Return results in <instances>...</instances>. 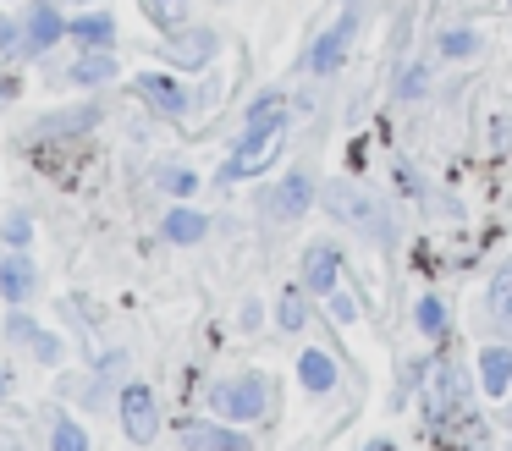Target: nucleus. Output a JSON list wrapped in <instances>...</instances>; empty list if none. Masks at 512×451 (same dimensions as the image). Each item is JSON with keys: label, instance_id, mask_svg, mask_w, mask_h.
I'll use <instances>...</instances> for the list:
<instances>
[{"label": "nucleus", "instance_id": "29", "mask_svg": "<svg viewBox=\"0 0 512 451\" xmlns=\"http://www.w3.org/2000/svg\"><path fill=\"white\" fill-rule=\"evenodd\" d=\"M325 308H331L336 325H353V319H358V297L347 292V286H331V292H325Z\"/></svg>", "mask_w": 512, "mask_h": 451}, {"label": "nucleus", "instance_id": "27", "mask_svg": "<svg viewBox=\"0 0 512 451\" xmlns=\"http://www.w3.org/2000/svg\"><path fill=\"white\" fill-rule=\"evenodd\" d=\"M50 451H89V429H83L78 418H56V429H50Z\"/></svg>", "mask_w": 512, "mask_h": 451}, {"label": "nucleus", "instance_id": "14", "mask_svg": "<svg viewBox=\"0 0 512 451\" xmlns=\"http://www.w3.org/2000/svg\"><path fill=\"white\" fill-rule=\"evenodd\" d=\"M303 286L309 292H331V286H342V248L336 242H309L303 248Z\"/></svg>", "mask_w": 512, "mask_h": 451}, {"label": "nucleus", "instance_id": "25", "mask_svg": "<svg viewBox=\"0 0 512 451\" xmlns=\"http://www.w3.org/2000/svg\"><path fill=\"white\" fill-rule=\"evenodd\" d=\"M144 11H149V22L166 33V28H182V22H188L193 0H144Z\"/></svg>", "mask_w": 512, "mask_h": 451}, {"label": "nucleus", "instance_id": "20", "mask_svg": "<svg viewBox=\"0 0 512 451\" xmlns=\"http://www.w3.org/2000/svg\"><path fill=\"white\" fill-rule=\"evenodd\" d=\"M435 55H441V61H474L479 55V28H468V22L441 28L435 33Z\"/></svg>", "mask_w": 512, "mask_h": 451}, {"label": "nucleus", "instance_id": "8", "mask_svg": "<svg viewBox=\"0 0 512 451\" xmlns=\"http://www.w3.org/2000/svg\"><path fill=\"white\" fill-rule=\"evenodd\" d=\"M133 88H138V99H144L155 116H166V121L188 116V88H182V77L171 72V66H160V72H138Z\"/></svg>", "mask_w": 512, "mask_h": 451}, {"label": "nucleus", "instance_id": "19", "mask_svg": "<svg viewBox=\"0 0 512 451\" xmlns=\"http://www.w3.org/2000/svg\"><path fill=\"white\" fill-rule=\"evenodd\" d=\"M336 380H342V374H336V358L325 347H303L298 352V385L309 396H325V391H336Z\"/></svg>", "mask_w": 512, "mask_h": 451}, {"label": "nucleus", "instance_id": "30", "mask_svg": "<svg viewBox=\"0 0 512 451\" xmlns=\"http://www.w3.org/2000/svg\"><path fill=\"white\" fill-rule=\"evenodd\" d=\"M0 237H6V248H28V242H34V220H28V215H6Z\"/></svg>", "mask_w": 512, "mask_h": 451}, {"label": "nucleus", "instance_id": "17", "mask_svg": "<svg viewBox=\"0 0 512 451\" xmlns=\"http://www.w3.org/2000/svg\"><path fill=\"white\" fill-rule=\"evenodd\" d=\"M67 39H78V50H111L116 44V17L111 11H72Z\"/></svg>", "mask_w": 512, "mask_h": 451}, {"label": "nucleus", "instance_id": "15", "mask_svg": "<svg viewBox=\"0 0 512 451\" xmlns=\"http://www.w3.org/2000/svg\"><path fill=\"white\" fill-rule=\"evenodd\" d=\"M210 237V215L193 204H177L160 215V242H171V248H199V242Z\"/></svg>", "mask_w": 512, "mask_h": 451}, {"label": "nucleus", "instance_id": "28", "mask_svg": "<svg viewBox=\"0 0 512 451\" xmlns=\"http://www.w3.org/2000/svg\"><path fill=\"white\" fill-rule=\"evenodd\" d=\"M424 94H430V61L402 66V77H397V99H424Z\"/></svg>", "mask_w": 512, "mask_h": 451}, {"label": "nucleus", "instance_id": "4", "mask_svg": "<svg viewBox=\"0 0 512 451\" xmlns=\"http://www.w3.org/2000/svg\"><path fill=\"white\" fill-rule=\"evenodd\" d=\"M287 127H292L287 116H281V121H270V127H248L243 138H237L232 160L221 165V182H248V176H259L265 165H276L281 143H287Z\"/></svg>", "mask_w": 512, "mask_h": 451}, {"label": "nucleus", "instance_id": "33", "mask_svg": "<svg viewBox=\"0 0 512 451\" xmlns=\"http://www.w3.org/2000/svg\"><path fill=\"white\" fill-rule=\"evenodd\" d=\"M364 451H397V446H391V440H369Z\"/></svg>", "mask_w": 512, "mask_h": 451}, {"label": "nucleus", "instance_id": "22", "mask_svg": "<svg viewBox=\"0 0 512 451\" xmlns=\"http://www.w3.org/2000/svg\"><path fill=\"white\" fill-rule=\"evenodd\" d=\"M413 325H419L424 341H446V325H452V319H446V303L435 292H424L419 303H413Z\"/></svg>", "mask_w": 512, "mask_h": 451}, {"label": "nucleus", "instance_id": "24", "mask_svg": "<svg viewBox=\"0 0 512 451\" xmlns=\"http://www.w3.org/2000/svg\"><path fill=\"white\" fill-rule=\"evenodd\" d=\"M485 303H490V314H496V319H512V259L501 264L496 275H490V286H485Z\"/></svg>", "mask_w": 512, "mask_h": 451}, {"label": "nucleus", "instance_id": "5", "mask_svg": "<svg viewBox=\"0 0 512 451\" xmlns=\"http://www.w3.org/2000/svg\"><path fill=\"white\" fill-rule=\"evenodd\" d=\"M221 50V33L215 28H199V22H182V28H166L160 33V61L171 72H204Z\"/></svg>", "mask_w": 512, "mask_h": 451}, {"label": "nucleus", "instance_id": "3", "mask_svg": "<svg viewBox=\"0 0 512 451\" xmlns=\"http://www.w3.org/2000/svg\"><path fill=\"white\" fill-rule=\"evenodd\" d=\"M210 407L226 418V424H259L270 413V374H232L210 391Z\"/></svg>", "mask_w": 512, "mask_h": 451}, {"label": "nucleus", "instance_id": "21", "mask_svg": "<svg viewBox=\"0 0 512 451\" xmlns=\"http://www.w3.org/2000/svg\"><path fill=\"white\" fill-rule=\"evenodd\" d=\"M276 325L287 330V336H298L303 325H309V286H287V292L276 297Z\"/></svg>", "mask_w": 512, "mask_h": 451}, {"label": "nucleus", "instance_id": "23", "mask_svg": "<svg viewBox=\"0 0 512 451\" xmlns=\"http://www.w3.org/2000/svg\"><path fill=\"white\" fill-rule=\"evenodd\" d=\"M281 116H287V94H281V88H265V94L248 99L243 132H248V127H270V121H281Z\"/></svg>", "mask_w": 512, "mask_h": 451}, {"label": "nucleus", "instance_id": "13", "mask_svg": "<svg viewBox=\"0 0 512 451\" xmlns=\"http://www.w3.org/2000/svg\"><path fill=\"white\" fill-rule=\"evenodd\" d=\"M34 286H39V270L28 259V248H6V259H0V292H6V303L28 308L34 303Z\"/></svg>", "mask_w": 512, "mask_h": 451}, {"label": "nucleus", "instance_id": "1", "mask_svg": "<svg viewBox=\"0 0 512 451\" xmlns=\"http://www.w3.org/2000/svg\"><path fill=\"white\" fill-rule=\"evenodd\" d=\"M325 209H331V215L342 220L347 231H358L364 242L391 248V220H386V209H380V198H369L364 187H353V182H325Z\"/></svg>", "mask_w": 512, "mask_h": 451}, {"label": "nucleus", "instance_id": "10", "mask_svg": "<svg viewBox=\"0 0 512 451\" xmlns=\"http://www.w3.org/2000/svg\"><path fill=\"white\" fill-rule=\"evenodd\" d=\"M61 39H67V11L50 6V0H28V11H23V44H28V55H50Z\"/></svg>", "mask_w": 512, "mask_h": 451}, {"label": "nucleus", "instance_id": "16", "mask_svg": "<svg viewBox=\"0 0 512 451\" xmlns=\"http://www.w3.org/2000/svg\"><path fill=\"white\" fill-rule=\"evenodd\" d=\"M116 72H122V61H116V50H78L67 66V83L78 88H105L116 83Z\"/></svg>", "mask_w": 512, "mask_h": 451}, {"label": "nucleus", "instance_id": "6", "mask_svg": "<svg viewBox=\"0 0 512 451\" xmlns=\"http://www.w3.org/2000/svg\"><path fill=\"white\" fill-rule=\"evenodd\" d=\"M116 418H122V435L133 440V446H149V440L160 435V402L149 385L127 380L122 396H116Z\"/></svg>", "mask_w": 512, "mask_h": 451}, {"label": "nucleus", "instance_id": "32", "mask_svg": "<svg viewBox=\"0 0 512 451\" xmlns=\"http://www.w3.org/2000/svg\"><path fill=\"white\" fill-rule=\"evenodd\" d=\"M6 396H12V369L0 363V402H6Z\"/></svg>", "mask_w": 512, "mask_h": 451}, {"label": "nucleus", "instance_id": "26", "mask_svg": "<svg viewBox=\"0 0 512 451\" xmlns=\"http://www.w3.org/2000/svg\"><path fill=\"white\" fill-rule=\"evenodd\" d=\"M155 187H160V193H171V198H193L199 176H193L188 165H160V171H155Z\"/></svg>", "mask_w": 512, "mask_h": 451}, {"label": "nucleus", "instance_id": "12", "mask_svg": "<svg viewBox=\"0 0 512 451\" xmlns=\"http://www.w3.org/2000/svg\"><path fill=\"white\" fill-rule=\"evenodd\" d=\"M182 446L188 451H254V440L243 435V424H210V418H188L182 424Z\"/></svg>", "mask_w": 512, "mask_h": 451}, {"label": "nucleus", "instance_id": "11", "mask_svg": "<svg viewBox=\"0 0 512 451\" xmlns=\"http://www.w3.org/2000/svg\"><path fill=\"white\" fill-rule=\"evenodd\" d=\"M6 336L17 341L23 352H34V363H45V369H56L67 352H61V336H50L45 325H39L34 314H23V308H12V319H6Z\"/></svg>", "mask_w": 512, "mask_h": 451}, {"label": "nucleus", "instance_id": "7", "mask_svg": "<svg viewBox=\"0 0 512 451\" xmlns=\"http://www.w3.org/2000/svg\"><path fill=\"white\" fill-rule=\"evenodd\" d=\"M353 33H358V11L347 6L342 17H336L331 28H325L320 39L309 44V55H303V66H309L314 77H336V72H342V61H347V50H353Z\"/></svg>", "mask_w": 512, "mask_h": 451}, {"label": "nucleus", "instance_id": "34", "mask_svg": "<svg viewBox=\"0 0 512 451\" xmlns=\"http://www.w3.org/2000/svg\"><path fill=\"white\" fill-rule=\"evenodd\" d=\"M50 6H72V11H83V6H89V0H50Z\"/></svg>", "mask_w": 512, "mask_h": 451}, {"label": "nucleus", "instance_id": "2", "mask_svg": "<svg viewBox=\"0 0 512 451\" xmlns=\"http://www.w3.org/2000/svg\"><path fill=\"white\" fill-rule=\"evenodd\" d=\"M457 413H468V369L457 358H435L424 374V418L430 424H452Z\"/></svg>", "mask_w": 512, "mask_h": 451}, {"label": "nucleus", "instance_id": "18", "mask_svg": "<svg viewBox=\"0 0 512 451\" xmlns=\"http://www.w3.org/2000/svg\"><path fill=\"white\" fill-rule=\"evenodd\" d=\"M479 385H485V396H501V402H507L512 396V347H501V341L479 347Z\"/></svg>", "mask_w": 512, "mask_h": 451}, {"label": "nucleus", "instance_id": "9", "mask_svg": "<svg viewBox=\"0 0 512 451\" xmlns=\"http://www.w3.org/2000/svg\"><path fill=\"white\" fill-rule=\"evenodd\" d=\"M314 193H320V187H314L309 171H287V176H281V182L265 193V204H259V209H265L270 220H303V215L314 209Z\"/></svg>", "mask_w": 512, "mask_h": 451}, {"label": "nucleus", "instance_id": "36", "mask_svg": "<svg viewBox=\"0 0 512 451\" xmlns=\"http://www.w3.org/2000/svg\"><path fill=\"white\" fill-rule=\"evenodd\" d=\"M342 6H353V0H342Z\"/></svg>", "mask_w": 512, "mask_h": 451}, {"label": "nucleus", "instance_id": "31", "mask_svg": "<svg viewBox=\"0 0 512 451\" xmlns=\"http://www.w3.org/2000/svg\"><path fill=\"white\" fill-rule=\"evenodd\" d=\"M0 55H28L23 22H17V17H0Z\"/></svg>", "mask_w": 512, "mask_h": 451}, {"label": "nucleus", "instance_id": "37", "mask_svg": "<svg viewBox=\"0 0 512 451\" xmlns=\"http://www.w3.org/2000/svg\"><path fill=\"white\" fill-rule=\"evenodd\" d=\"M507 6H512V0H507Z\"/></svg>", "mask_w": 512, "mask_h": 451}, {"label": "nucleus", "instance_id": "35", "mask_svg": "<svg viewBox=\"0 0 512 451\" xmlns=\"http://www.w3.org/2000/svg\"><path fill=\"white\" fill-rule=\"evenodd\" d=\"M507 424H512V396H507Z\"/></svg>", "mask_w": 512, "mask_h": 451}]
</instances>
